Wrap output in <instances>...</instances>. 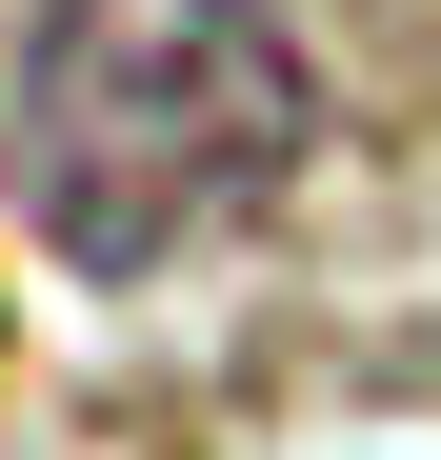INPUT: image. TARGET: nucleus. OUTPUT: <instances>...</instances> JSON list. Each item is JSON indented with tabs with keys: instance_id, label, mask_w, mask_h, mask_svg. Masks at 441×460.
Listing matches in <instances>:
<instances>
[{
	"instance_id": "1",
	"label": "nucleus",
	"mask_w": 441,
	"mask_h": 460,
	"mask_svg": "<svg viewBox=\"0 0 441 460\" xmlns=\"http://www.w3.org/2000/svg\"><path fill=\"white\" fill-rule=\"evenodd\" d=\"M321 60L281 0H40L0 81V200L81 280H161L302 181Z\"/></svg>"
}]
</instances>
